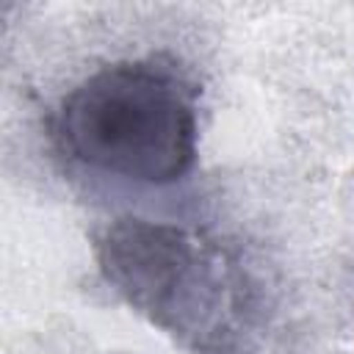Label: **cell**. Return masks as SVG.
I'll return each instance as SVG.
<instances>
[{
  "label": "cell",
  "instance_id": "obj_1",
  "mask_svg": "<svg viewBox=\"0 0 354 354\" xmlns=\"http://www.w3.org/2000/svg\"><path fill=\"white\" fill-rule=\"evenodd\" d=\"M105 282L191 354H243L260 326L257 282L218 238L149 218H116L97 238Z\"/></svg>",
  "mask_w": 354,
  "mask_h": 354
},
{
  "label": "cell",
  "instance_id": "obj_2",
  "mask_svg": "<svg viewBox=\"0 0 354 354\" xmlns=\"http://www.w3.org/2000/svg\"><path fill=\"white\" fill-rule=\"evenodd\" d=\"M55 136L88 169L149 185L174 183L196 160L194 88L158 58L102 66L64 97Z\"/></svg>",
  "mask_w": 354,
  "mask_h": 354
}]
</instances>
